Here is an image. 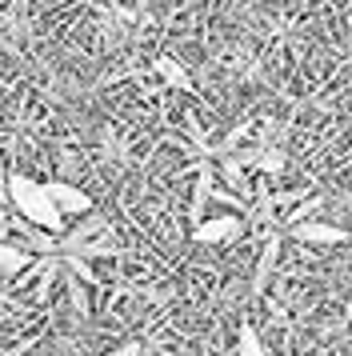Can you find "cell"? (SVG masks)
<instances>
[{"instance_id": "cell-1", "label": "cell", "mask_w": 352, "mask_h": 356, "mask_svg": "<svg viewBox=\"0 0 352 356\" xmlns=\"http://www.w3.org/2000/svg\"><path fill=\"white\" fill-rule=\"evenodd\" d=\"M8 200H13V209L20 212L29 225L40 228V232H61L64 216L56 212V204H52V196H48V188L40 180L24 177V172H13V177H8Z\"/></svg>"}, {"instance_id": "cell-2", "label": "cell", "mask_w": 352, "mask_h": 356, "mask_svg": "<svg viewBox=\"0 0 352 356\" xmlns=\"http://www.w3.org/2000/svg\"><path fill=\"white\" fill-rule=\"evenodd\" d=\"M68 248L80 252V257H112L116 252V232H112L109 220H100V216H88L84 225H77L68 232Z\"/></svg>"}, {"instance_id": "cell-3", "label": "cell", "mask_w": 352, "mask_h": 356, "mask_svg": "<svg viewBox=\"0 0 352 356\" xmlns=\"http://www.w3.org/2000/svg\"><path fill=\"white\" fill-rule=\"evenodd\" d=\"M240 232H244V220L224 212V216L196 220V228H192V241H196V244H228V241H237Z\"/></svg>"}, {"instance_id": "cell-4", "label": "cell", "mask_w": 352, "mask_h": 356, "mask_svg": "<svg viewBox=\"0 0 352 356\" xmlns=\"http://www.w3.org/2000/svg\"><path fill=\"white\" fill-rule=\"evenodd\" d=\"M45 188L61 216H84V212H93V196L84 193V188H77V184H68V180H48Z\"/></svg>"}, {"instance_id": "cell-5", "label": "cell", "mask_w": 352, "mask_h": 356, "mask_svg": "<svg viewBox=\"0 0 352 356\" xmlns=\"http://www.w3.org/2000/svg\"><path fill=\"white\" fill-rule=\"evenodd\" d=\"M292 236L296 241H308V244H344L349 241L344 228L324 225V220H301V225H292Z\"/></svg>"}, {"instance_id": "cell-6", "label": "cell", "mask_w": 352, "mask_h": 356, "mask_svg": "<svg viewBox=\"0 0 352 356\" xmlns=\"http://www.w3.org/2000/svg\"><path fill=\"white\" fill-rule=\"evenodd\" d=\"M152 68H157V76L168 84V88H180V92H189V88H192V76L184 72V65H176L173 56H160Z\"/></svg>"}, {"instance_id": "cell-7", "label": "cell", "mask_w": 352, "mask_h": 356, "mask_svg": "<svg viewBox=\"0 0 352 356\" xmlns=\"http://www.w3.org/2000/svg\"><path fill=\"white\" fill-rule=\"evenodd\" d=\"M24 268H29V252H20V248H13V244H0V280L24 273Z\"/></svg>"}, {"instance_id": "cell-8", "label": "cell", "mask_w": 352, "mask_h": 356, "mask_svg": "<svg viewBox=\"0 0 352 356\" xmlns=\"http://www.w3.org/2000/svg\"><path fill=\"white\" fill-rule=\"evenodd\" d=\"M237 356H264L260 332H256L253 324H240V337H237Z\"/></svg>"}, {"instance_id": "cell-9", "label": "cell", "mask_w": 352, "mask_h": 356, "mask_svg": "<svg viewBox=\"0 0 352 356\" xmlns=\"http://www.w3.org/2000/svg\"><path fill=\"white\" fill-rule=\"evenodd\" d=\"M104 356H141V344L128 340V344H120V348H112V353H104Z\"/></svg>"}, {"instance_id": "cell-10", "label": "cell", "mask_w": 352, "mask_h": 356, "mask_svg": "<svg viewBox=\"0 0 352 356\" xmlns=\"http://www.w3.org/2000/svg\"><path fill=\"white\" fill-rule=\"evenodd\" d=\"M8 177H13V172L4 168V156H0V196H4V200H8Z\"/></svg>"}]
</instances>
